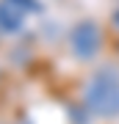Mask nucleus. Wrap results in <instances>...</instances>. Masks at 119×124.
I'll use <instances>...</instances> for the list:
<instances>
[{
	"label": "nucleus",
	"mask_w": 119,
	"mask_h": 124,
	"mask_svg": "<svg viewBox=\"0 0 119 124\" xmlns=\"http://www.w3.org/2000/svg\"><path fill=\"white\" fill-rule=\"evenodd\" d=\"M66 44H69V53H72L75 61H80V63L94 61V58L100 55V47H102L100 25L94 22V19H80V22H75L72 31H69Z\"/></svg>",
	"instance_id": "obj_2"
},
{
	"label": "nucleus",
	"mask_w": 119,
	"mask_h": 124,
	"mask_svg": "<svg viewBox=\"0 0 119 124\" xmlns=\"http://www.w3.org/2000/svg\"><path fill=\"white\" fill-rule=\"evenodd\" d=\"M14 3H17L19 8H25V11H36V3H33V0H14Z\"/></svg>",
	"instance_id": "obj_4"
},
{
	"label": "nucleus",
	"mask_w": 119,
	"mask_h": 124,
	"mask_svg": "<svg viewBox=\"0 0 119 124\" xmlns=\"http://www.w3.org/2000/svg\"><path fill=\"white\" fill-rule=\"evenodd\" d=\"M25 8H19L14 0H0V33L6 36H14L22 31L25 25Z\"/></svg>",
	"instance_id": "obj_3"
},
{
	"label": "nucleus",
	"mask_w": 119,
	"mask_h": 124,
	"mask_svg": "<svg viewBox=\"0 0 119 124\" xmlns=\"http://www.w3.org/2000/svg\"><path fill=\"white\" fill-rule=\"evenodd\" d=\"M83 105L97 119L119 116V72L114 66H102L94 75H89L83 85Z\"/></svg>",
	"instance_id": "obj_1"
},
{
	"label": "nucleus",
	"mask_w": 119,
	"mask_h": 124,
	"mask_svg": "<svg viewBox=\"0 0 119 124\" xmlns=\"http://www.w3.org/2000/svg\"><path fill=\"white\" fill-rule=\"evenodd\" d=\"M111 25H114V28H116V31H119V8H116L114 14H111Z\"/></svg>",
	"instance_id": "obj_5"
}]
</instances>
